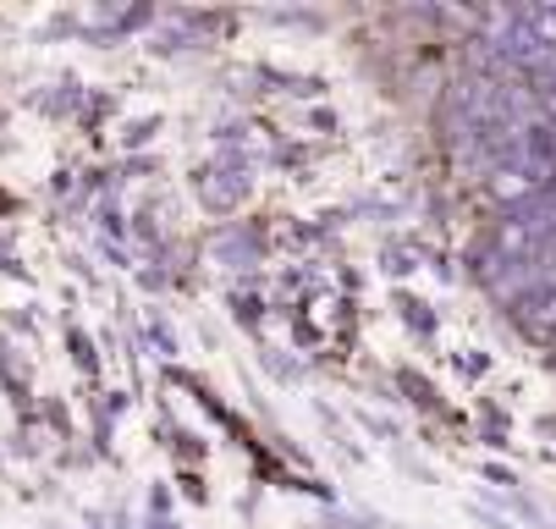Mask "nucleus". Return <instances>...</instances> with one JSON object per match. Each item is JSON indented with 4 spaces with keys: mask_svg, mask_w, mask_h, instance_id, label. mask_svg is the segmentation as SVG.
<instances>
[{
    "mask_svg": "<svg viewBox=\"0 0 556 529\" xmlns=\"http://www.w3.org/2000/svg\"><path fill=\"white\" fill-rule=\"evenodd\" d=\"M237 193H249V172H210V177H204V199H210L215 210H231Z\"/></svg>",
    "mask_w": 556,
    "mask_h": 529,
    "instance_id": "obj_1",
    "label": "nucleus"
},
{
    "mask_svg": "<svg viewBox=\"0 0 556 529\" xmlns=\"http://www.w3.org/2000/svg\"><path fill=\"white\" fill-rule=\"evenodd\" d=\"M523 188H529V182H523V172H502V177H496V193H502V199H518Z\"/></svg>",
    "mask_w": 556,
    "mask_h": 529,
    "instance_id": "obj_2",
    "label": "nucleus"
}]
</instances>
